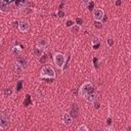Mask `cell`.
<instances>
[{
  "label": "cell",
  "instance_id": "cell-1",
  "mask_svg": "<svg viewBox=\"0 0 131 131\" xmlns=\"http://www.w3.org/2000/svg\"><path fill=\"white\" fill-rule=\"evenodd\" d=\"M79 95L88 102H94L97 96L96 91L90 82H85L81 85L80 90H79Z\"/></svg>",
  "mask_w": 131,
  "mask_h": 131
},
{
  "label": "cell",
  "instance_id": "cell-13",
  "mask_svg": "<svg viewBox=\"0 0 131 131\" xmlns=\"http://www.w3.org/2000/svg\"><path fill=\"white\" fill-rule=\"evenodd\" d=\"M80 31H81V27L78 26V25H76V24H74V26L71 27V32L74 33V34H77V33H79Z\"/></svg>",
  "mask_w": 131,
  "mask_h": 131
},
{
  "label": "cell",
  "instance_id": "cell-26",
  "mask_svg": "<svg viewBox=\"0 0 131 131\" xmlns=\"http://www.w3.org/2000/svg\"><path fill=\"white\" fill-rule=\"evenodd\" d=\"M10 94H11V89H10V88L5 89V95L7 96V95H10Z\"/></svg>",
  "mask_w": 131,
  "mask_h": 131
},
{
  "label": "cell",
  "instance_id": "cell-22",
  "mask_svg": "<svg viewBox=\"0 0 131 131\" xmlns=\"http://www.w3.org/2000/svg\"><path fill=\"white\" fill-rule=\"evenodd\" d=\"M76 23H77L76 25H78V26H80V27H81V25L83 24V20H82L80 17H78V18H76Z\"/></svg>",
  "mask_w": 131,
  "mask_h": 131
},
{
  "label": "cell",
  "instance_id": "cell-16",
  "mask_svg": "<svg viewBox=\"0 0 131 131\" xmlns=\"http://www.w3.org/2000/svg\"><path fill=\"white\" fill-rule=\"evenodd\" d=\"M92 46H93V48H94V49L98 48V46H99V39L94 38V39H93V41H92Z\"/></svg>",
  "mask_w": 131,
  "mask_h": 131
},
{
  "label": "cell",
  "instance_id": "cell-14",
  "mask_svg": "<svg viewBox=\"0 0 131 131\" xmlns=\"http://www.w3.org/2000/svg\"><path fill=\"white\" fill-rule=\"evenodd\" d=\"M20 52H21V49H20L19 47H12V49H11V53H12L13 55H15V56L19 55Z\"/></svg>",
  "mask_w": 131,
  "mask_h": 131
},
{
  "label": "cell",
  "instance_id": "cell-17",
  "mask_svg": "<svg viewBox=\"0 0 131 131\" xmlns=\"http://www.w3.org/2000/svg\"><path fill=\"white\" fill-rule=\"evenodd\" d=\"M77 131H89V130H88V128H87L86 125L82 124V125H80V126L77 128Z\"/></svg>",
  "mask_w": 131,
  "mask_h": 131
},
{
  "label": "cell",
  "instance_id": "cell-2",
  "mask_svg": "<svg viewBox=\"0 0 131 131\" xmlns=\"http://www.w3.org/2000/svg\"><path fill=\"white\" fill-rule=\"evenodd\" d=\"M40 77L41 78H47V79H54L55 78V72L53 68L49 64L44 66L40 71Z\"/></svg>",
  "mask_w": 131,
  "mask_h": 131
},
{
  "label": "cell",
  "instance_id": "cell-3",
  "mask_svg": "<svg viewBox=\"0 0 131 131\" xmlns=\"http://www.w3.org/2000/svg\"><path fill=\"white\" fill-rule=\"evenodd\" d=\"M53 62H54V64L58 69L62 70V68H63V66L66 63V57H64V55L62 53H59V52L54 53L53 54Z\"/></svg>",
  "mask_w": 131,
  "mask_h": 131
},
{
  "label": "cell",
  "instance_id": "cell-10",
  "mask_svg": "<svg viewBox=\"0 0 131 131\" xmlns=\"http://www.w3.org/2000/svg\"><path fill=\"white\" fill-rule=\"evenodd\" d=\"M16 63L18 64V66H20L24 70L28 67V59L26 58V57H17L16 58Z\"/></svg>",
  "mask_w": 131,
  "mask_h": 131
},
{
  "label": "cell",
  "instance_id": "cell-15",
  "mask_svg": "<svg viewBox=\"0 0 131 131\" xmlns=\"http://www.w3.org/2000/svg\"><path fill=\"white\" fill-rule=\"evenodd\" d=\"M14 72L19 75V74H21V73L24 72V69H23L20 66H18L17 63H15V66H14Z\"/></svg>",
  "mask_w": 131,
  "mask_h": 131
},
{
  "label": "cell",
  "instance_id": "cell-19",
  "mask_svg": "<svg viewBox=\"0 0 131 131\" xmlns=\"http://www.w3.org/2000/svg\"><path fill=\"white\" fill-rule=\"evenodd\" d=\"M66 15V12L63 11V10H61V9H59L58 11H57V16L58 17H60V18H62L63 16Z\"/></svg>",
  "mask_w": 131,
  "mask_h": 131
},
{
  "label": "cell",
  "instance_id": "cell-6",
  "mask_svg": "<svg viewBox=\"0 0 131 131\" xmlns=\"http://www.w3.org/2000/svg\"><path fill=\"white\" fill-rule=\"evenodd\" d=\"M18 30L23 33H27L29 30H30V24L28 20L24 19V20H20L18 23Z\"/></svg>",
  "mask_w": 131,
  "mask_h": 131
},
{
  "label": "cell",
  "instance_id": "cell-8",
  "mask_svg": "<svg viewBox=\"0 0 131 131\" xmlns=\"http://www.w3.org/2000/svg\"><path fill=\"white\" fill-rule=\"evenodd\" d=\"M48 45V39L47 38H41L37 41V47L40 48V49H43Z\"/></svg>",
  "mask_w": 131,
  "mask_h": 131
},
{
  "label": "cell",
  "instance_id": "cell-29",
  "mask_svg": "<svg viewBox=\"0 0 131 131\" xmlns=\"http://www.w3.org/2000/svg\"><path fill=\"white\" fill-rule=\"evenodd\" d=\"M120 4H121V1H117L116 2V5H120Z\"/></svg>",
  "mask_w": 131,
  "mask_h": 131
},
{
  "label": "cell",
  "instance_id": "cell-25",
  "mask_svg": "<svg viewBox=\"0 0 131 131\" xmlns=\"http://www.w3.org/2000/svg\"><path fill=\"white\" fill-rule=\"evenodd\" d=\"M72 26H74V21H72V20H68L67 21V27H72Z\"/></svg>",
  "mask_w": 131,
  "mask_h": 131
},
{
  "label": "cell",
  "instance_id": "cell-20",
  "mask_svg": "<svg viewBox=\"0 0 131 131\" xmlns=\"http://www.w3.org/2000/svg\"><path fill=\"white\" fill-rule=\"evenodd\" d=\"M94 27H95L96 29H101V28H102L101 21H95V23H94Z\"/></svg>",
  "mask_w": 131,
  "mask_h": 131
},
{
  "label": "cell",
  "instance_id": "cell-30",
  "mask_svg": "<svg viewBox=\"0 0 131 131\" xmlns=\"http://www.w3.org/2000/svg\"><path fill=\"white\" fill-rule=\"evenodd\" d=\"M122 131H127V130H122Z\"/></svg>",
  "mask_w": 131,
  "mask_h": 131
},
{
  "label": "cell",
  "instance_id": "cell-18",
  "mask_svg": "<svg viewBox=\"0 0 131 131\" xmlns=\"http://www.w3.org/2000/svg\"><path fill=\"white\" fill-rule=\"evenodd\" d=\"M106 44H107L108 47H112V46L114 45V39H113L112 37H108V38L106 39Z\"/></svg>",
  "mask_w": 131,
  "mask_h": 131
},
{
  "label": "cell",
  "instance_id": "cell-12",
  "mask_svg": "<svg viewBox=\"0 0 131 131\" xmlns=\"http://www.w3.org/2000/svg\"><path fill=\"white\" fill-rule=\"evenodd\" d=\"M43 53H44V50H43V49H40V48H38V47H36V48L34 49V51H33V54H34L36 57H41V56L43 55Z\"/></svg>",
  "mask_w": 131,
  "mask_h": 131
},
{
  "label": "cell",
  "instance_id": "cell-5",
  "mask_svg": "<svg viewBox=\"0 0 131 131\" xmlns=\"http://www.w3.org/2000/svg\"><path fill=\"white\" fill-rule=\"evenodd\" d=\"M92 16H93L95 21H101V19L104 16V12L101 8H95L92 11Z\"/></svg>",
  "mask_w": 131,
  "mask_h": 131
},
{
  "label": "cell",
  "instance_id": "cell-23",
  "mask_svg": "<svg viewBox=\"0 0 131 131\" xmlns=\"http://www.w3.org/2000/svg\"><path fill=\"white\" fill-rule=\"evenodd\" d=\"M21 84H23V81H18V82H17V87H16V90H17V91L20 90V88H21Z\"/></svg>",
  "mask_w": 131,
  "mask_h": 131
},
{
  "label": "cell",
  "instance_id": "cell-11",
  "mask_svg": "<svg viewBox=\"0 0 131 131\" xmlns=\"http://www.w3.org/2000/svg\"><path fill=\"white\" fill-rule=\"evenodd\" d=\"M78 114H79V108H78V105L75 103V104H73V106H72V110H71V116H72V118L74 117V118H77L78 117Z\"/></svg>",
  "mask_w": 131,
  "mask_h": 131
},
{
  "label": "cell",
  "instance_id": "cell-7",
  "mask_svg": "<svg viewBox=\"0 0 131 131\" xmlns=\"http://www.w3.org/2000/svg\"><path fill=\"white\" fill-rule=\"evenodd\" d=\"M62 123L66 125V126H71L72 123H73V118L70 114L68 113H64L62 115Z\"/></svg>",
  "mask_w": 131,
  "mask_h": 131
},
{
  "label": "cell",
  "instance_id": "cell-9",
  "mask_svg": "<svg viewBox=\"0 0 131 131\" xmlns=\"http://www.w3.org/2000/svg\"><path fill=\"white\" fill-rule=\"evenodd\" d=\"M9 10V6H8V2L4 1V0H0V12L6 13Z\"/></svg>",
  "mask_w": 131,
  "mask_h": 131
},
{
  "label": "cell",
  "instance_id": "cell-27",
  "mask_svg": "<svg viewBox=\"0 0 131 131\" xmlns=\"http://www.w3.org/2000/svg\"><path fill=\"white\" fill-rule=\"evenodd\" d=\"M103 131H115V129H114L113 127H106Z\"/></svg>",
  "mask_w": 131,
  "mask_h": 131
},
{
  "label": "cell",
  "instance_id": "cell-24",
  "mask_svg": "<svg viewBox=\"0 0 131 131\" xmlns=\"http://www.w3.org/2000/svg\"><path fill=\"white\" fill-rule=\"evenodd\" d=\"M41 57H42V58H40V62H44L45 60H47V56H46V55L43 54Z\"/></svg>",
  "mask_w": 131,
  "mask_h": 131
},
{
  "label": "cell",
  "instance_id": "cell-4",
  "mask_svg": "<svg viewBox=\"0 0 131 131\" xmlns=\"http://www.w3.org/2000/svg\"><path fill=\"white\" fill-rule=\"evenodd\" d=\"M9 125V115L5 113H0V128L6 129Z\"/></svg>",
  "mask_w": 131,
  "mask_h": 131
},
{
  "label": "cell",
  "instance_id": "cell-28",
  "mask_svg": "<svg viewBox=\"0 0 131 131\" xmlns=\"http://www.w3.org/2000/svg\"><path fill=\"white\" fill-rule=\"evenodd\" d=\"M94 102H95V103H94V108H98V107H99V102L97 103V101H96V100H95Z\"/></svg>",
  "mask_w": 131,
  "mask_h": 131
},
{
  "label": "cell",
  "instance_id": "cell-21",
  "mask_svg": "<svg viewBox=\"0 0 131 131\" xmlns=\"http://www.w3.org/2000/svg\"><path fill=\"white\" fill-rule=\"evenodd\" d=\"M93 5H94V2L90 1V2H88V3H87V8H88V9H90V10H92V9H93Z\"/></svg>",
  "mask_w": 131,
  "mask_h": 131
}]
</instances>
